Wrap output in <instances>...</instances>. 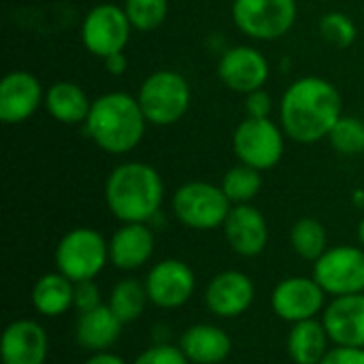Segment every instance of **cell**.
<instances>
[{
  "label": "cell",
  "mask_w": 364,
  "mask_h": 364,
  "mask_svg": "<svg viewBox=\"0 0 364 364\" xmlns=\"http://www.w3.org/2000/svg\"><path fill=\"white\" fill-rule=\"evenodd\" d=\"M343 115V98L337 85L324 77H301L282 96L279 122L286 136L301 145L328 139Z\"/></svg>",
  "instance_id": "cell-1"
},
{
  "label": "cell",
  "mask_w": 364,
  "mask_h": 364,
  "mask_svg": "<svg viewBox=\"0 0 364 364\" xmlns=\"http://www.w3.org/2000/svg\"><path fill=\"white\" fill-rule=\"evenodd\" d=\"M105 200L113 218L119 222L147 224L158 215L164 200L162 177L145 162H124L107 177Z\"/></svg>",
  "instance_id": "cell-2"
},
{
  "label": "cell",
  "mask_w": 364,
  "mask_h": 364,
  "mask_svg": "<svg viewBox=\"0 0 364 364\" xmlns=\"http://www.w3.org/2000/svg\"><path fill=\"white\" fill-rule=\"evenodd\" d=\"M147 119L139 100L126 92H109L92 100L85 119L87 136L107 154L132 151L145 136Z\"/></svg>",
  "instance_id": "cell-3"
},
{
  "label": "cell",
  "mask_w": 364,
  "mask_h": 364,
  "mask_svg": "<svg viewBox=\"0 0 364 364\" xmlns=\"http://www.w3.org/2000/svg\"><path fill=\"white\" fill-rule=\"evenodd\" d=\"M147 124L173 126L190 109L192 90L183 75L162 68L151 73L139 87L136 96Z\"/></svg>",
  "instance_id": "cell-4"
},
{
  "label": "cell",
  "mask_w": 364,
  "mask_h": 364,
  "mask_svg": "<svg viewBox=\"0 0 364 364\" xmlns=\"http://www.w3.org/2000/svg\"><path fill=\"white\" fill-rule=\"evenodd\" d=\"M232 203L222 186L209 181H188L173 194L175 218L192 230H213L224 226Z\"/></svg>",
  "instance_id": "cell-5"
},
{
  "label": "cell",
  "mask_w": 364,
  "mask_h": 364,
  "mask_svg": "<svg viewBox=\"0 0 364 364\" xmlns=\"http://www.w3.org/2000/svg\"><path fill=\"white\" fill-rule=\"evenodd\" d=\"M109 262V241L94 228L68 230L55 247V267L70 282H87Z\"/></svg>",
  "instance_id": "cell-6"
},
{
  "label": "cell",
  "mask_w": 364,
  "mask_h": 364,
  "mask_svg": "<svg viewBox=\"0 0 364 364\" xmlns=\"http://www.w3.org/2000/svg\"><path fill=\"white\" fill-rule=\"evenodd\" d=\"M286 149V132L271 117H245L232 134V151L241 164L269 171L279 164Z\"/></svg>",
  "instance_id": "cell-7"
},
{
  "label": "cell",
  "mask_w": 364,
  "mask_h": 364,
  "mask_svg": "<svg viewBox=\"0 0 364 364\" xmlns=\"http://www.w3.org/2000/svg\"><path fill=\"white\" fill-rule=\"evenodd\" d=\"M296 0H235L232 21L250 38L277 41L296 21Z\"/></svg>",
  "instance_id": "cell-8"
},
{
  "label": "cell",
  "mask_w": 364,
  "mask_h": 364,
  "mask_svg": "<svg viewBox=\"0 0 364 364\" xmlns=\"http://www.w3.org/2000/svg\"><path fill=\"white\" fill-rule=\"evenodd\" d=\"M311 277L331 296L360 294L364 292V250L354 245L328 247L314 262Z\"/></svg>",
  "instance_id": "cell-9"
},
{
  "label": "cell",
  "mask_w": 364,
  "mask_h": 364,
  "mask_svg": "<svg viewBox=\"0 0 364 364\" xmlns=\"http://www.w3.org/2000/svg\"><path fill=\"white\" fill-rule=\"evenodd\" d=\"M130 30L134 28L124 6L105 2V4L94 6L85 15L81 23V41L92 55L105 60L113 53L124 51L130 38Z\"/></svg>",
  "instance_id": "cell-10"
},
{
  "label": "cell",
  "mask_w": 364,
  "mask_h": 364,
  "mask_svg": "<svg viewBox=\"0 0 364 364\" xmlns=\"http://www.w3.org/2000/svg\"><path fill=\"white\" fill-rule=\"evenodd\" d=\"M143 284L149 303L160 309H179L192 299L196 288V275L183 260L168 258L154 264Z\"/></svg>",
  "instance_id": "cell-11"
},
{
  "label": "cell",
  "mask_w": 364,
  "mask_h": 364,
  "mask_svg": "<svg viewBox=\"0 0 364 364\" xmlns=\"http://www.w3.org/2000/svg\"><path fill=\"white\" fill-rule=\"evenodd\" d=\"M326 292L314 277H288L279 282L273 290V311L284 322H305L314 320L324 309Z\"/></svg>",
  "instance_id": "cell-12"
},
{
  "label": "cell",
  "mask_w": 364,
  "mask_h": 364,
  "mask_svg": "<svg viewBox=\"0 0 364 364\" xmlns=\"http://www.w3.org/2000/svg\"><path fill=\"white\" fill-rule=\"evenodd\" d=\"M269 62L267 58L250 45H237L224 51L218 64V77L222 83L237 92V94H252L256 90H262V85L269 79Z\"/></svg>",
  "instance_id": "cell-13"
},
{
  "label": "cell",
  "mask_w": 364,
  "mask_h": 364,
  "mask_svg": "<svg viewBox=\"0 0 364 364\" xmlns=\"http://www.w3.org/2000/svg\"><path fill=\"white\" fill-rule=\"evenodd\" d=\"M43 102V85L32 73L11 70L0 81V119L6 126L30 119Z\"/></svg>",
  "instance_id": "cell-14"
},
{
  "label": "cell",
  "mask_w": 364,
  "mask_h": 364,
  "mask_svg": "<svg viewBox=\"0 0 364 364\" xmlns=\"http://www.w3.org/2000/svg\"><path fill=\"white\" fill-rule=\"evenodd\" d=\"M254 296H256L254 282L241 271L218 273L205 290L207 309L213 316L226 320L243 316L252 307Z\"/></svg>",
  "instance_id": "cell-15"
},
{
  "label": "cell",
  "mask_w": 364,
  "mask_h": 364,
  "mask_svg": "<svg viewBox=\"0 0 364 364\" xmlns=\"http://www.w3.org/2000/svg\"><path fill=\"white\" fill-rule=\"evenodd\" d=\"M222 228H224L226 241L232 247V252L243 258H254V256L262 254L269 243L267 220L250 203L232 205Z\"/></svg>",
  "instance_id": "cell-16"
},
{
  "label": "cell",
  "mask_w": 364,
  "mask_h": 364,
  "mask_svg": "<svg viewBox=\"0 0 364 364\" xmlns=\"http://www.w3.org/2000/svg\"><path fill=\"white\" fill-rule=\"evenodd\" d=\"M331 341L346 348H364V292L335 296L322 320Z\"/></svg>",
  "instance_id": "cell-17"
},
{
  "label": "cell",
  "mask_w": 364,
  "mask_h": 364,
  "mask_svg": "<svg viewBox=\"0 0 364 364\" xmlns=\"http://www.w3.org/2000/svg\"><path fill=\"white\" fill-rule=\"evenodd\" d=\"M49 339L34 320H15L2 333V364H45Z\"/></svg>",
  "instance_id": "cell-18"
},
{
  "label": "cell",
  "mask_w": 364,
  "mask_h": 364,
  "mask_svg": "<svg viewBox=\"0 0 364 364\" xmlns=\"http://www.w3.org/2000/svg\"><path fill=\"white\" fill-rule=\"evenodd\" d=\"M156 239L145 222L124 224L109 239V262L119 271H136L154 256Z\"/></svg>",
  "instance_id": "cell-19"
},
{
  "label": "cell",
  "mask_w": 364,
  "mask_h": 364,
  "mask_svg": "<svg viewBox=\"0 0 364 364\" xmlns=\"http://www.w3.org/2000/svg\"><path fill=\"white\" fill-rule=\"evenodd\" d=\"M179 350L192 364H220L232 352V339L213 324H194L179 337Z\"/></svg>",
  "instance_id": "cell-20"
},
{
  "label": "cell",
  "mask_w": 364,
  "mask_h": 364,
  "mask_svg": "<svg viewBox=\"0 0 364 364\" xmlns=\"http://www.w3.org/2000/svg\"><path fill=\"white\" fill-rule=\"evenodd\" d=\"M122 322L109 309V305H100L92 311L79 314L75 324V339L79 348L96 352H107L122 335Z\"/></svg>",
  "instance_id": "cell-21"
},
{
  "label": "cell",
  "mask_w": 364,
  "mask_h": 364,
  "mask_svg": "<svg viewBox=\"0 0 364 364\" xmlns=\"http://www.w3.org/2000/svg\"><path fill=\"white\" fill-rule=\"evenodd\" d=\"M43 105L55 122L66 126L85 124L92 109V100L87 98L85 90L75 81H55L45 92Z\"/></svg>",
  "instance_id": "cell-22"
},
{
  "label": "cell",
  "mask_w": 364,
  "mask_h": 364,
  "mask_svg": "<svg viewBox=\"0 0 364 364\" xmlns=\"http://www.w3.org/2000/svg\"><path fill=\"white\" fill-rule=\"evenodd\" d=\"M328 333L322 322H296L288 335V354L294 364H320L328 354Z\"/></svg>",
  "instance_id": "cell-23"
},
{
  "label": "cell",
  "mask_w": 364,
  "mask_h": 364,
  "mask_svg": "<svg viewBox=\"0 0 364 364\" xmlns=\"http://www.w3.org/2000/svg\"><path fill=\"white\" fill-rule=\"evenodd\" d=\"M32 305L41 316L58 318L75 305V282L66 275L47 273L32 288Z\"/></svg>",
  "instance_id": "cell-24"
},
{
  "label": "cell",
  "mask_w": 364,
  "mask_h": 364,
  "mask_svg": "<svg viewBox=\"0 0 364 364\" xmlns=\"http://www.w3.org/2000/svg\"><path fill=\"white\" fill-rule=\"evenodd\" d=\"M147 303H149V296H147L145 284H141L132 277H126V279H119L111 288L107 305L117 316V320L122 324H130L143 316Z\"/></svg>",
  "instance_id": "cell-25"
},
{
  "label": "cell",
  "mask_w": 364,
  "mask_h": 364,
  "mask_svg": "<svg viewBox=\"0 0 364 364\" xmlns=\"http://www.w3.org/2000/svg\"><path fill=\"white\" fill-rule=\"evenodd\" d=\"M290 243L303 260L316 262L328 250L326 228L316 218H301L290 230Z\"/></svg>",
  "instance_id": "cell-26"
},
{
  "label": "cell",
  "mask_w": 364,
  "mask_h": 364,
  "mask_svg": "<svg viewBox=\"0 0 364 364\" xmlns=\"http://www.w3.org/2000/svg\"><path fill=\"white\" fill-rule=\"evenodd\" d=\"M262 188V177H260V171L258 168H252L247 164H237L232 166L224 179H222V190L224 194L228 196V200L232 205H245L250 203L252 198L258 196Z\"/></svg>",
  "instance_id": "cell-27"
},
{
  "label": "cell",
  "mask_w": 364,
  "mask_h": 364,
  "mask_svg": "<svg viewBox=\"0 0 364 364\" xmlns=\"http://www.w3.org/2000/svg\"><path fill=\"white\" fill-rule=\"evenodd\" d=\"M331 147L341 156L364 154V122L352 115H341L328 134Z\"/></svg>",
  "instance_id": "cell-28"
},
{
  "label": "cell",
  "mask_w": 364,
  "mask_h": 364,
  "mask_svg": "<svg viewBox=\"0 0 364 364\" xmlns=\"http://www.w3.org/2000/svg\"><path fill=\"white\" fill-rule=\"evenodd\" d=\"M124 11L134 30L149 32L164 23L168 0H124Z\"/></svg>",
  "instance_id": "cell-29"
},
{
  "label": "cell",
  "mask_w": 364,
  "mask_h": 364,
  "mask_svg": "<svg viewBox=\"0 0 364 364\" xmlns=\"http://www.w3.org/2000/svg\"><path fill=\"white\" fill-rule=\"evenodd\" d=\"M320 34L335 47H350L356 36H358V28L352 21L350 15L341 13V11H331L326 15L320 17Z\"/></svg>",
  "instance_id": "cell-30"
},
{
  "label": "cell",
  "mask_w": 364,
  "mask_h": 364,
  "mask_svg": "<svg viewBox=\"0 0 364 364\" xmlns=\"http://www.w3.org/2000/svg\"><path fill=\"white\" fill-rule=\"evenodd\" d=\"M132 364H192L186 354L179 350V346H171V343H162V346H151L145 352H141L136 356V360Z\"/></svg>",
  "instance_id": "cell-31"
},
{
  "label": "cell",
  "mask_w": 364,
  "mask_h": 364,
  "mask_svg": "<svg viewBox=\"0 0 364 364\" xmlns=\"http://www.w3.org/2000/svg\"><path fill=\"white\" fill-rule=\"evenodd\" d=\"M102 301H100V290L98 286L94 284V279H87V282H77L75 284V309L79 314H85V311H92L96 307H100Z\"/></svg>",
  "instance_id": "cell-32"
},
{
  "label": "cell",
  "mask_w": 364,
  "mask_h": 364,
  "mask_svg": "<svg viewBox=\"0 0 364 364\" xmlns=\"http://www.w3.org/2000/svg\"><path fill=\"white\" fill-rule=\"evenodd\" d=\"M245 111L247 117H271L273 98L264 90H256L245 96Z\"/></svg>",
  "instance_id": "cell-33"
},
{
  "label": "cell",
  "mask_w": 364,
  "mask_h": 364,
  "mask_svg": "<svg viewBox=\"0 0 364 364\" xmlns=\"http://www.w3.org/2000/svg\"><path fill=\"white\" fill-rule=\"evenodd\" d=\"M320 364H364V348H346L337 346L328 350Z\"/></svg>",
  "instance_id": "cell-34"
},
{
  "label": "cell",
  "mask_w": 364,
  "mask_h": 364,
  "mask_svg": "<svg viewBox=\"0 0 364 364\" xmlns=\"http://www.w3.org/2000/svg\"><path fill=\"white\" fill-rule=\"evenodd\" d=\"M105 66L111 75H124L126 73V66H128V60L124 55V51L119 53H113L109 58H105Z\"/></svg>",
  "instance_id": "cell-35"
},
{
  "label": "cell",
  "mask_w": 364,
  "mask_h": 364,
  "mask_svg": "<svg viewBox=\"0 0 364 364\" xmlns=\"http://www.w3.org/2000/svg\"><path fill=\"white\" fill-rule=\"evenodd\" d=\"M83 364H126L124 363V358H119L117 354H113V352H96V354H92L87 360Z\"/></svg>",
  "instance_id": "cell-36"
},
{
  "label": "cell",
  "mask_w": 364,
  "mask_h": 364,
  "mask_svg": "<svg viewBox=\"0 0 364 364\" xmlns=\"http://www.w3.org/2000/svg\"><path fill=\"white\" fill-rule=\"evenodd\" d=\"M354 203H356L358 207H364V192H356V194H354Z\"/></svg>",
  "instance_id": "cell-37"
},
{
  "label": "cell",
  "mask_w": 364,
  "mask_h": 364,
  "mask_svg": "<svg viewBox=\"0 0 364 364\" xmlns=\"http://www.w3.org/2000/svg\"><path fill=\"white\" fill-rule=\"evenodd\" d=\"M358 241H360V245L364 247V218L363 222L358 224Z\"/></svg>",
  "instance_id": "cell-38"
}]
</instances>
